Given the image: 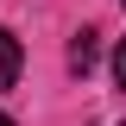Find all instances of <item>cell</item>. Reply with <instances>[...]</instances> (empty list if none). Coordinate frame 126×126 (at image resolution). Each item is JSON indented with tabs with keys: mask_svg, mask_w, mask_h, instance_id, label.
Wrapping results in <instances>:
<instances>
[{
	"mask_svg": "<svg viewBox=\"0 0 126 126\" xmlns=\"http://www.w3.org/2000/svg\"><path fill=\"white\" fill-rule=\"evenodd\" d=\"M13 82H19V38L0 25V88H13Z\"/></svg>",
	"mask_w": 126,
	"mask_h": 126,
	"instance_id": "1",
	"label": "cell"
},
{
	"mask_svg": "<svg viewBox=\"0 0 126 126\" xmlns=\"http://www.w3.org/2000/svg\"><path fill=\"white\" fill-rule=\"evenodd\" d=\"M94 38H101V32H76V38H69V69H94V57H101Z\"/></svg>",
	"mask_w": 126,
	"mask_h": 126,
	"instance_id": "2",
	"label": "cell"
},
{
	"mask_svg": "<svg viewBox=\"0 0 126 126\" xmlns=\"http://www.w3.org/2000/svg\"><path fill=\"white\" fill-rule=\"evenodd\" d=\"M113 76H120V88H126V44L113 50Z\"/></svg>",
	"mask_w": 126,
	"mask_h": 126,
	"instance_id": "3",
	"label": "cell"
},
{
	"mask_svg": "<svg viewBox=\"0 0 126 126\" xmlns=\"http://www.w3.org/2000/svg\"><path fill=\"white\" fill-rule=\"evenodd\" d=\"M0 126H13V120H6V113H0Z\"/></svg>",
	"mask_w": 126,
	"mask_h": 126,
	"instance_id": "4",
	"label": "cell"
},
{
	"mask_svg": "<svg viewBox=\"0 0 126 126\" xmlns=\"http://www.w3.org/2000/svg\"><path fill=\"white\" fill-rule=\"evenodd\" d=\"M120 6H126V0H120Z\"/></svg>",
	"mask_w": 126,
	"mask_h": 126,
	"instance_id": "5",
	"label": "cell"
}]
</instances>
